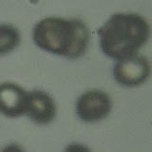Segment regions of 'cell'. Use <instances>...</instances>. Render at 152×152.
<instances>
[{"mask_svg": "<svg viewBox=\"0 0 152 152\" xmlns=\"http://www.w3.org/2000/svg\"><path fill=\"white\" fill-rule=\"evenodd\" d=\"M32 40L46 52L76 60L87 52L90 32L87 24L79 18L48 16L33 27Z\"/></svg>", "mask_w": 152, "mask_h": 152, "instance_id": "obj_1", "label": "cell"}, {"mask_svg": "<svg viewBox=\"0 0 152 152\" xmlns=\"http://www.w3.org/2000/svg\"><path fill=\"white\" fill-rule=\"evenodd\" d=\"M28 91L12 82L0 84V113L8 118L26 115Z\"/></svg>", "mask_w": 152, "mask_h": 152, "instance_id": "obj_5", "label": "cell"}, {"mask_svg": "<svg viewBox=\"0 0 152 152\" xmlns=\"http://www.w3.org/2000/svg\"><path fill=\"white\" fill-rule=\"evenodd\" d=\"M112 110V100L104 90L94 88L82 93L76 100L75 112L81 121L93 124L103 121Z\"/></svg>", "mask_w": 152, "mask_h": 152, "instance_id": "obj_3", "label": "cell"}, {"mask_svg": "<svg viewBox=\"0 0 152 152\" xmlns=\"http://www.w3.org/2000/svg\"><path fill=\"white\" fill-rule=\"evenodd\" d=\"M57 107L50 95L41 89L28 91L26 115L40 126L49 125L56 117Z\"/></svg>", "mask_w": 152, "mask_h": 152, "instance_id": "obj_6", "label": "cell"}, {"mask_svg": "<svg viewBox=\"0 0 152 152\" xmlns=\"http://www.w3.org/2000/svg\"><path fill=\"white\" fill-rule=\"evenodd\" d=\"M21 34L11 24H0V56L11 53L19 46Z\"/></svg>", "mask_w": 152, "mask_h": 152, "instance_id": "obj_7", "label": "cell"}, {"mask_svg": "<svg viewBox=\"0 0 152 152\" xmlns=\"http://www.w3.org/2000/svg\"><path fill=\"white\" fill-rule=\"evenodd\" d=\"M97 34L103 53L119 61L137 54L148 41L151 28L139 13L116 12L98 28Z\"/></svg>", "mask_w": 152, "mask_h": 152, "instance_id": "obj_2", "label": "cell"}, {"mask_svg": "<svg viewBox=\"0 0 152 152\" xmlns=\"http://www.w3.org/2000/svg\"><path fill=\"white\" fill-rule=\"evenodd\" d=\"M63 152H92L88 145L81 142H70L65 147Z\"/></svg>", "mask_w": 152, "mask_h": 152, "instance_id": "obj_8", "label": "cell"}, {"mask_svg": "<svg viewBox=\"0 0 152 152\" xmlns=\"http://www.w3.org/2000/svg\"><path fill=\"white\" fill-rule=\"evenodd\" d=\"M0 152H26L17 144H9L5 145Z\"/></svg>", "mask_w": 152, "mask_h": 152, "instance_id": "obj_9", "label": "cell"}, {"mask_svg": "<svg viewBox=\"0 0 152 152\" xmlns=\"http://www.w3.org/2000/svg\"><path fill=\"white\" fill-rule=\"evenodd\" d=\"M150 61L142 54H135L119 60L113 66L112 74L116 82L125 88H137L150 78Z\"/></svg>", "mask_w": 152, "mask_h": 152, "instance_id": "obj_4", "label": "cell"}]
</instances>
